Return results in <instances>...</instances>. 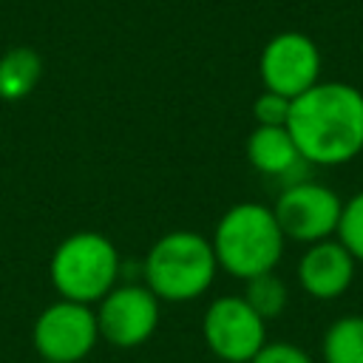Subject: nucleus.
Segmentation results:
<instances>
[{
    "mask_svg": "<svg viewBox=\"0 0 363 363\" xmlns=\"http://www.w3.org/2000/svg\"><path fill=\"white\" fill-rule=\"evenodd\" d=\"M286 130L309 167H340L363 153V91L329 79L292 99Z\"/></svg>",
    "mask_w": 363,
    "mask_h": 363,
    "instance_id": "nucleus-1",
    "label": "nucleus"
},
{
    "mask_svg": "<svg viewBox=\"0 0 363 363\" xmlns=\"http://www.w3.org/2000/svg\"><path fill=\"white\" fill-rule=\"evenodd\" d=\"M210 244L218 269L247 281L264 272H275L278 261L284 258L286 238L272 207L258 201H238L218 218Z\"/></svg>",
    "mask_w": 363,
    "mask_h": 363,
    "instance_id": "nucleus-2",
    "label": "nucleus"
},
{
    "mask_svg": "<svg viewBox=\"0 0 363 363\" xmlns=\"http://www.w3.org/2000/svg\"><path fill=\"white\" fill-rule=\"evenodd\" d=\"M145 286L170 303L201 298L218 272V261L210 238L196 230H170L156 238L142 264Z\"/></svg>",
    "mask_w": 363,
    "mask_h": 363,
    "instance_id": "nucleus-3",
    "label": "nucleus"
},
{
    "mask_svg": "<svg viewBox=\"0 0 363 363\" xmlns=\"http://www.w3.org/2000/svg\"><path fill=\"white\" fill-rule=\"evenodd\" d=\"M48 275L60 298L94 306L116 286L122 258L108 235L82 230L57 244L48 261Z\"/></svg>",
    "mask_w": 363,
    "mask_h": 363,
    "instance_id": "nucleus-4",
    "label": "nucleus"
},
{
    "mask_svg": "<svg viewBox=\"0 0 363 363\" xmlns=\"http://www.w3.org/2000/svg\"><path fill=\"white\" fill-rule=\"evenodd\" d=\"M272 213L286 241L315 244V241L337 235L343 199L320 182L301 179V182L286 184L278 193Z\"/></svg>",
    "mask_w": 363,
    "mask_h": 363,
    "instance_id": "nucleus-5",
    "label": "nucleus"
},
{
    "mask_svg": "<svg viewBox=\"0 0 363 363\" xmlns=\"http://www.w3.org/2000/svg\"><path fill=\"white\" fill-rule=\"evenodd\" d=\"M31 340L45 363H79L99 340L96 312L88 303L60 298L37 315Z\"/></svg>",
    "mask_w": 363,
    "mask_h": 363,
    "instance_id": "nucleus-6",
    "label": "nucleus"
},
{
    "mask_svg": "<svg viewBox=\"0 0 363 363\" xmlns=\"http://www.w3.org/2000/svg\"><path fill=\"white\" fill-rule=\"evenodd\" d=\"M201 335L218 360L250 363L267 343V320L241 295H221L204 309Z\"/></svg>",
    "mask_w": 363,
    "mask_h": 363,
    "instance_id": "nucleus-7",
    "label": "nucleus"
},
{
    "mask_svg": "<svg viewBox=\"0 0 363 363\" xmlns=\"http://www.w3.org/2000/svg\"><path fill=\"white\" fill-rule=\"evenodd\" d=\"M258 74L264 91L295 99L320 82V48L303 31H281L261 48Z\"/></svg>",
    "mask_w": 363,
    "mask_h": 363,
    "instance_id": "nucleus-8",
    "label": "nucleus"
},
{
    "mask_svg": "<svg viewBox=\"0 0 363 363\" xmlns=\"http://www.w3.org/2000/svg\"><path fill=\"white\" fill-rule=\"evenodd\" d=\"M159 298L145 284H116L96 303L99 340L116 349H136L159 329Z\"/></svg>",
    "mask_w": 363,
    "mask_h": 363,
    "instance_id": "nucleus-9",
    "label": "nucleus"
},
{
    "mask_svg": "<svg viewBox=\"0 0 363 363\" xmlns=\"http://www.w3.org/2000/svg\"><path fill=\"white\" fill-rule=\"evenodd\" d=\"M298 284L315 301H335L340 298L357 272V261L337 238H323L306 244L298 258Z\"/></svg>",
    "mask_w": 363,
    "mask_h": 363,
    "instance_id": "nucleus-10",
    "label": "nucleus"
},
{
    "mask_svg": "<svg viewBox=\"0 0 363 363\" xmlns=\"http://www.w3.org/2000/svg\"><path fill=\"white\" fill-rule=\"evenodd\" d=\"M247 159L261 176L278 179L284 187L306 179V170H309L286 125L284 128L255 125L252 133L247 136Z\"/></svg>",
    "mask_w": 363,
    "mask_h": 363,
    "instance_id": "nucleus-11",
    "label": "nucleus"
},
{
    "mask_svg": "<svg viewBox=\"0 0 363 363\" xmlns=\"http://www.w3.org/2000/svg\"><path fill=\"white\" fill-rule=\"evenodd\" d=\"M40 77H43V57L34 48L28 45L9 48L0 57V99L6 102L26 99L37 88Z\"/></svg>",
    "mask_w": 363,
    "mask_h": 363,
    "instance_id": "nucleus-12",
    "label": "nucleus"
},
{
    "mask_svg": "<svg viewBox=\"0 0 363 363\" xmlns=\"http://www.w3.org/2000/svg\"><path fill=\"white\" fill-rule=\"evenodd\" d=\"M323 363H363V315H343L323 332Z\"/></svg>",
    "mask_w": 363,
    "mask_h": 363,
    "instance_id": "nucleus-13",
    "label": "nucleus"
},
{
    "mask_svg": "<svg viewBox=\"0 0 363 363\" xmlns=\"http://www.w3.org/2000/svg\"><path fill=\"white\" fill-rule=\"evenodd\" d=\"M241 298H244L264 320H272V318H278V315L286 309L289 292H286V284H284L275 272H264V275H255V278H247V281H244Z\"/></svg>",
    "mask_w": 363,
    "mask_h": 363,
    "instance_id": "nucleus-14",
    "label": "nucleus"
},
{
    "mask_svg": "<svg viewBox=\"0 0 363 363\" xmlns=\"http://www.w3.org/2000/svg\"><path fill=\"white\" fill-rule=\"evenodd\" d=\"M357 264H363V190L354 193L349 201H343L337 235H335Z\"/></svg>",
    "mask_w": 363,
    "mask_h": 363,
    "instance_id": "nucleus-15",
    "label": "nucleus"
},
{
    "mask_svg": "<svg viewBox=\"0 0 363 363\" xmlns=\"http://www.w3.org/2000/svg\"><path fill=\"white\" fill-rule=\"evenodd\" d=\"M289 108H292V99L275 94V91H261L252 102V116H255V125H269V128H284L286 119H289Z\"/></svg>",
    "mask_w": 363,
    "mask_h": 363,
    "instance_id": "nucleus-16",
    "label": "nucleus"
},
{
    "mask_svg": "<svg viewBox=\"0 0 363 363\" xmlns=\"http://www.w3.org/2000/svg\"><path fill=\"white\" fill-rule=\"evenodd\" d=\"M250 363H315V360L289 340H267Z\"/></svg>",
    "mask_w": 363,
    "mask_h": 363,
    "instance_id": "nucleus-17",
    "label": "nucleus"
},
{
    "mask_svg": "<svg viewBox=\"0 0 363 363\" xmlns=\"http://www.w3.org/2000/svg\"><path fill=\"white\" fill-rule=\"evenodd\" d=\"M221 363H233V360H221Z\"/></svg>",
    "mask_w": 363,
    "mask_h": 363,
    "instance_id": "nucleus-18",
    "label": "nucleus"
},
{
    "mask_svg": "<svg viewBox=\"0 0 363 363\" xmlns=\"http://www.w3.org/2000/svg\"><path fill=\"white\" fill-rule=\"evenodd\" d=\"M40 363H45V360H40Z\"/></svg>",
    "mask_w": 363,
    "mask_h": 363,
    "instance_id": "nucleus-19",
    "label": "nucleus"
}]
</instances>
